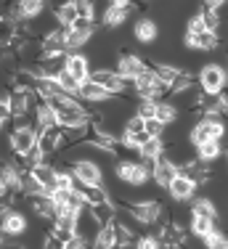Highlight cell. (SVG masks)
I'll return each mask as SVG.
<instances>
[{
    "instance_id": "6da1fadb",
    "label": "cell",
    "mask_w": 228,
    "mask_h": 249,
    "mask_svg": "<svg viewBox=\"0 0 228 249\" xmlns=\"http://www.w3.org/2000/svg\"><path fill=\"white\" fill-rule=\"evenodd\" d=\"M117 207H125V212H128L130 217H133V223L138 225H162L167 223V210L165 204L157 199H141V201H119Z\"/></svg>"
},
{
    "instance_id": "7a4b0ae2",
    "label": "cell",
    "mask_w": 228,
    "mask_h": 249,
    "mask_svg": "<svg viewBox=\"0 0 228 249\" xmlns=\"http://www.w3.org/2000/svg\"><path fill=\"white\" fill-rule=\"evenodd\" d=\"M194 80H196V88L202 90V96H218L226 88V69L220 64H205Z\"/></svg>"
},
{
    "instance_id": "3957f363",
    "label": "cell",
    "mask_w": 228,
    "mask_h": 249,
    "mask_svg": "<svg viewBox=\"0 0 228 249\" xmlns=\"http://www.w3.org/2000/svg\"><path fill=\"white\" fill-rule=\"evenodd\" d=\"M67 170L72 173V178H75L77 183H82V186H104V170H101V164L93 162V159H75Z\"/></svg>"
},
{
    "instance_id": "277c9868",
    "label": "cell",
    "mask_w": 228,
    "mask_h": 249,
    "mask_svg": "<svg viewBox=\"0 0 228 249\" xmlns=\"http://www.w3.org/2000/svg\"><path fill=\"white\" fill-rule=\"evenodd\" d=\"M114 175H117L122 183L133 186V188L146 186V183L152 180V173H149L141 162H133V159H119V162L114 164Z\"/></svg>"
},
{
    "instance_id": "5b68a950",
    "label": "cell",
    "mask_w": 228,
    "mask_h": 249,
    "mask_svg": "<svg viewBox=\"0 0 228 249\" xmlns=\"http://www.w3.org/2000/svg\"><path fill=\"white\" fill-rule=\"evenodd\" d=\"M5 133H8V146L14 151V157H24V154L38 143V135H35L32 124H11Z\"/></svg>"
},
{
    "instance_id": "8992f818",
    "label": "cell",
    "mask_w": 228,
    "mask_h": 249,
    "mask_svg": "<svg viewBox=\"0 0 228 249\" xmlns=\"http://www.w3.org/2000/svg\"><path fill=\"white\" fill-rule=\"evenodd\" d=\"M223 122H205V120H196V124L191 127L189 133V146H199V143H207V141H223Z\"/></svg>"
},
{
    "instance_id": "52a82bcc",
    "label": "cell",
    "mask_w": 228,
    "mask_h": 249,
    "mask_svg": "<svg viewBox=\"0 0 228 249\" xmlns=\"http://www.w3.org/2000/svg\"><path fill=\"white\" fill-rule=\"evenodd\" d=\"M91 82H95L98 88H104L109 96L117 98L119 93H128V88H125V80L119 77L114 69H106V67H101V69H91V77H88Z\"/></svg>"
},
{
    "instance_id": "ba28073f",
    "label": "cell",
    "mask_w": 228,
    "mask_h": 249,
    "mask_svg": "<svg viewBox=\"0 0 228 249\" xmlns=\"http://www.w3.org/2000/svg\"><path fill=\"white\" fill-rule=\"evenodd\" d=\"M0 231H3L5 239H21L27 233V217H24V212L14 210V207L0 212Z\"/></svg>"
},
{
    "instance_id": "9c48e42d",
    "label": "cell",
    "mask_w": 228,
    "mask_h": 249,
    "mask_svg": "<svg viewBox=\"0 0 228 249\" xmlns=\"http://www.w3.org/2000/svg\"><path fill=\"white\" fill-rule=\"evenodd\" d=\"M135 5L133 3H122V0H114V3H109L104 8V16H101V24L109 27V29H117L122 27L125 21H128V16L133 14Z\"/></svg>"
},
{
    "instance_id": "30bf717a",
    "label": "cell",
    "mask_w": 228,
    "mask_h": 249,
    "mask_svg": "<svg viewBox=\"0 0 228 249\" xmlns=\"http://www.w3.org/2000/svg\"><path fill=\"white\" fill-rule=\"evenodd\" d=\"M146 69H149V64L143 61L141 56H135V53H122V56L117 58V69H114V72L122 77V80L133 82L135 77H138V74H143Z\"/></svg>"
},
{
    "instance_id": "8fae6325",
    "label": "cell",
    "mask_w": 228,
    "mask_h": 249,
    "mask_svg": "<svg viewBox=\"0 0 228 249\" xmlns=\"http://www.w3.org/2000/svg\"><path fill=\"white\" fill-rule=\"evenodd\" d=\"M98 231H101V223L93 217V212L88 210V207H82V210L75 215V233L80 236V239H85L88 244H93V239H95Z\"/></svg>"
},
{
    "instance_id": "7c38bea8",
    "label": "cell",
    "mask_w": 228,
    "mask_h": 249,
    "mask_svg": "<svg viewBox=\"0 0 228 249\" xmlns=\"http://www.w3.org/2000/svg\"><path fill=\"white\" fill-rule=\"evenodd\" d=\"M91 58L85 53H67V61H64V72H67L75 82H85L91 77Z\"/></svg>"
},
{
    "instance_id": "4fadbf2b",
    "label": "cell",
    "mask_w": 228,
    "mask_h": 249,
    "mask_svg": "<svg viewBox=\"0 0 228 249\" xmlns=\"http://www.w3.org/2000/svg\"><path fill=\"white\" fill-rule=\"evenodd\" d=\"M196 191H199V186H196L194 180H189L186 175H175L172 178V183L167 186V194H170L172 201H178V204H186V201H191L196 196Z\"/></svg>"
},
{
    "instance_id": "5bb4252c",
    "label": "cell",
    "mask_w": 228,
    "mask_h": 249,
    "mask_svg": "<svg viewBox=\"0 0 228 249\" xmlns=\"http://www.w3.org/2000/svg\"><path fill=\"white\" fill-rule=\"evenodd\" d=\"M64 146V135H61V127H45L38 133V149L45 154V159L51 157V154H56L58 149Z\"/></svg>"
},
{
    "instance_id": "9a60e30c",
    "label": "cell",
    "mask_w": 228,
    "mask_h": 249,
    "mask_svg": "<svg viewBox=\"0 0 228 249\" xmlns=\"http://www.w3.org/2000/svg\"><path fill=\"white\" fill-rule=\"evenodd\" d=\"M32 173V178L40 183V188H43V194L48 196V194H53L56 191V178H58V167H53V164H48V162H43V164H38V167H32L29 170Z\"/></svg>"
},
{
    "instance_id": "2e32d148",
    "label": "cell",
    "mask_w": 228,
    "mask_h": 249,
    "mask_svg": "<svg viewBox=\"0 0 228 249\" xmlns=\"http://www.w3.org/2000/svg\"><path fill=\"white\" fill-rule=\"evenodd\" d=\"M75 191L82 196L85 207H98V204H106V201H112L109 191H106L104 186H82V183L75 180Z\"/></svg>"
},
{
    "instance_id": "e0dca14e",
    "label": "cell",
    "mask_w": 228,
    "mask_h": 249,
    "mask_svg": "<svg viewBox=\"0 0 228 249\" xmlns=\"http://www.w3.org/2000/svg\"><path fill=\"white\" fill-rule=\"evenodd\" d=\"M27 204L32 207V212L38 217H43V220L51 225L53 220H56V204L51 201V196H45V194H40V196H27Z\"/></svg>"
},
{
    "instance_id": "ac0fdd59",
    "label": "cell",
    "mask_w": 228,
    "mask_h": 249,
    "mask_svg": "<svg viewBox=\"0 0 228 249\" xmlns=\"http://www.w3.org/2000/svg\"><path fill=\"white\" fill-rule=\"evenodd\" d=\"M175 175H178V167L170 162V159H165V157L152 167V180H154V186H159V188H167Z\"/></svg>"
},
{
    "instance_id": "d6986e66",
    "label": "cell",
    "mask_w": 228,
    "mask_h": 249,
    "mask_svg": "<svg viewBox=\"0 0 228 249\" xmlns=\"http://www.w3.org/2000/svg\"><path fill=\"white\" fill-rule=\"evenodd\" d=\"M183 43L189 45L191 51H215L220 45V37L215 32H207V29H205V32L191 35V37H189V35H183Z\"/></svg>"
},
{
    "instance_id": "ffe728a7",
    "label": "cell",
    "mask_w": 228,
    "mask_h": 249,
    "mask_svg": "<svg viewBox=\"0 0 228 249\" xmlns=\"http://www.w3.org/2000/svg\"><path fill=\"white\" fill-rule=\"evenodd\" d=\"M157 35H159V29H157V24H154L149 16H141V19L133 24V37L138 40V43H143V45L154 43V40H157Z\"/></svg>"
},
{
    "instance_id": "44dd1931",
    "label": "cell",
    "mask_w": 228,
    "mask_h": 249,
    "mask_svg": "<svg viewBox=\"0 0 228 249\" xmlns=\"http://www.w3.org/2000/svg\"><path fill=\"white\" fill-rule=\"evenodd\" d=\"M191 215H199V217H207V220H215L218 223V207L209 196H194L191 199V207H189Z\"/></svg>"
},
{
    "instance_id": "7402d4cb",
    "label": "cell",
    "mask_w": 228,
    "mask_h": 249,
    "mask_svg": "<svg viewBox=\"0 0 228 249\" xmlns=\"http://www.w3.org/2000/svg\"><path fill=\"white\" fill-rule=\"evenodd\" d=\"M178 117H181V111H178L175 104H170V101H157L154 120H157L159 124H165V127H172V124L178 122Z\"/></svg>"
},
{
    "instance_id": "603a6c76",
    "label": "cell",
    "mask_w": 228,
    "mask_h": 249,
    "mask_svg": "<svg viewBox=\"0 0 228 249\" xmlns=\"http://www.w3.org/2000/svg\"><path fill=\"white\" fill-rule=\"evenodd\" d=\"M189 231H191V236L194 239H207L212 231H218V223L215 220H207V217H199V215H191L189 217Z\"/></svg>"
},
{
    "instance_id": "cb8c5ba5",
    "label": "cell",
    "mask_w": 228,
    "mask_h": 249,
    "mask_svg": "<svg viewBox=\"0 0 228 249\" xmlns=\"http://www.w3.org/2000/svg\"><path fill=\"white\" fill-rule=\"evenodd\" d=\"M196 159L205 164H212L215 159H220V154H223V146H220V141H207V143H199L194 149Z\"/></svg>"
},
{
    "instance_id": "d4e9b609",
    "label": "cell",
    "mask_w": 228,
    "mask_h": 249,
    "mask_svg": "<svg viewBox=\"0 0 228 249\" xmlns=\"http://www.w3.org/2000/svg\"><path fill=\"white\" fill-rule=\"evenodd\" d=\"M91 249H117V241H114V231L112 225H101V231L95 233Z\"/></svg>"
},
{
    "instance_id": "484cf974",
    "label": "cell",
    "mask_w": 228,
    "mask_h": 249,
    "mask_svg": "<svg viewBox=\"0 0 228 249\" xmlns=\"http://www.w3.org/2000/svg\"><path fill=\"white\" fill-rule=\"evenodd\" d=\"M202 247L205 249H228V239H226L223 231L218 228V231H212L207 239H202Z\"/></svg>"
},
{
    "instance_id": "4316f807",
    "label": "cell",
    "mask_w": 228,
    "mask_h": 249,
    "mask_svg": "<svg viewBox=\"0 0 228 249\" xmlns=\"http://www.w3.org/2000/svg\"><path fill=\"white\" fill-rule=\"evenodd\" d=\"M154 111H157V101H138L133 117H138V120L146 122V120H154Z\"/></svg>"
},
{
    "instance_id": "83f0119b",
    "label": "cell",
    "mask_w": 228,
    "mask_h": 249,
    "mask_svg": "<svg viewBox=\"0 0 228 249\" xmlns=\"http://www.w3.org/2000/svg\"><path fill=\"white\" fill-rule=\"evenodd\" d=\"M56 85L61 88V90L67 93V96H75V93H77V88H80V82H75V80H72V77H69L67 72H61V74L56 77Z\"/></svg>"
},
{
    "instance_id": "f1b7e54d",
    "label": "cell",
    "mask_w": 228,
    "mask_h": 249,
    "mask_svg": "<svg viewBox=\"0 0 228 249\" xmlns=\"http://www.w3.org/2000/svg\"><path fill=\"white\" fill-rule=\"evenodd\" d=\"M133 249H165V247L157 241V236H154V233H146V236H138Z\"/></svg>"
},
{
    "instance_id": "f546056e",
    "label": "cell",
    "mask_w": 228,
    "mask_h": 249,
    "mask_svg": "<svg viewBox=\"0 0 228 249\" xmlns=\"http://www.w3.org/2000/svg\"><path fill=\"white\" fill-rule=\"evenodd\" d=\"M143 133H146L149 138H162V135H165V124H159L157 120H146L143 122Z\"/></svg>"
},
{
    "instance_id": "4dcf8cb0",
    "label": "cell",
    "mask_w": 228,
    "mask_h": 249,
    "mask_svg": "<svg viewBox=\"0 0 228 249\" xmlns=\"http://www.w3.org/2000/svg\"><path fill=\"white\" fill-rule=\"evenodd\" d=\"M199 32H205V24H202V19H199V14L196 16H191L189 21H186V35H199Z\"/></svg>"
},
{
    "instance_id": "1f68e13d",
    "label": "cell",
    "mask_w": 228,
    "mask_h": 249,
    "mask_svg": "<svg viewBox=\"0 0 228 249\" xmlns=\"http://www.w3.org/2000/svg\"><path fill=\"white\" fill-rule=\"evenodd\" d=\"M64 249H91V244H88L85 239H80V236H72L69 241H64Z\"/></svg>"
},
{
    "instance_id": "d6a6232c",
    "label": "cell",
    "mask_w": 228,
    "mask_h": 249,
    "mask_svg": "<svg viewBox=\"0 0 228 249\" xmlns=\"http://www.w3.org/2000/svg\"><path fill=\"white\" fill-rule=\"evenodd\" d=\"M43 249H64V244L56 239V236H51V233H48V236H45V244H43Z\"/></svg>"
},
{
    "instance_id": "836d02e7",
    "label": "cell",
    "mask_w": 228,
    "mask_h": 249,
    "mask_svg": "<svg viewBox=\"0 0 228 249\" xmlns=\"http://www.w3.org/2000/svg\"><path fill=\"white\" fill-rule=\"evenodd\" d=\"M3 249H27V247H24V244H8V241H5Z\"/></svg>"
},
{
    "instance_id": "e575fe53",
    "label": "cell",
    "mask_w": 228,
    "mask_h": 249,
    "mask_svg": "<svg viewBox=\"0 0 228 249\" xmlns=\"http://www.w3.org/2000/svg\"><path fill=\"white\" fill-rule=\"evenodd\" d=\"M5 241H8V239H5V236H3V231H0V247H3Z\"/></svg>"
},
{
    "instance_id": "d590c367",
    "label": "cell",
    "mask_w": 228,
    "mask_h": 249,
    "mask_svg": "<svg viewBox=\"0 0 228 249\" xmlns=\"http://www.w3.org/2000/svg\"><path fill=\"white\" fill-rule=\"evenodd\" d=\"M5 127H8V124H5V122H0V133H3V130H5Z\"/></svg>"
},
{
    "instance_id": "8d00e7d4",
    "label": "cell",
    "mask_w": 228,
    "mask_h": 249,
    "mask_svg": "<svg viewBox=\"0 0 228 249\" xmlns=\"http://www.w3.org/2000/svg\"><path fill=\"white\" fill-rule=\"evenodd\" d=\"M0 249H3V247H0Z\"/></svg>"
}]
</instances>
